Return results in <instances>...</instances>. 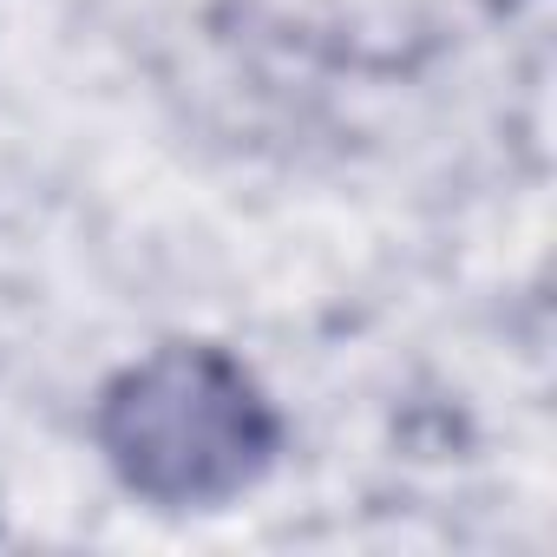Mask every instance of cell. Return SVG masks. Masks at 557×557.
Instances as JSON below:
<instances>
[{"instance_id":"1","label":"cell","mask_w":557,"mask_h":557,"mask_svg":"<svg viewBox=\"0 0 557 557\" xmlns=\"http://www.w3.org/2000/svg\"><path fill=\"white\" fill-rule=\"evenodd\" d=\"M99 446L138 498L210 511L275 459V413L230 355L164 348L106 387Z\"/></svg>"}]
</instances>
